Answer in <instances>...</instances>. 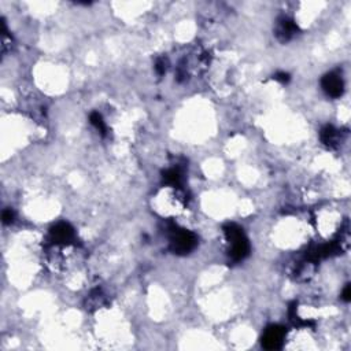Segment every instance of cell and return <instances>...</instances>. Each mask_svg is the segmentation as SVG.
Masks as SVG:
<instances>
[{
	"instance_id": "277c9868",
	"label": "cell",
	"mask_w": 351,
	"mask_h": 351,
	"mask_svg": "<svg viewBox=\"0 0 351 351\" xmlns=\"http://www.w3.org/2000/svg\"><path fill=\"white\" fill-rule=\"evenodd\" d=\"M321 85L325 94L330 98H340L344 92V83L337 73L325 74L324 79L321 80Z\"/></svg>"
},
{
	"instance_id": "8992f818",
	"label": "cell",
	"mask_w": 351,
	"mask_h": 351,
	"mask_svg": "<svg viewBox=\"0 0 351 351\" xmlns=\"http://www.w3.org/2000/svg\"><path fill=\"white\" fill-rule=\"evenodd\" d=\"M298 25L289 20L287 17H284L281 20H278L277 29H276V36L281 43H287L292 39L295 35H298Z\"/></svg>"
},
{
	"instance_id": "6da1fadb",
	"label": "cell",
	"mask_w": 351,
	"mask_h": 351,
	"mask_svg": "<svg viewBox=\"0 0 351 351\" xmlns=\"http://www.w3.org/2000/svg\"><path fill=\"white\" fill-rule=\"evenodd\" d=\"M224 233L231 244V257L235 261H243L250 254V244L243 229L236 224H226L224 226Z\"/></svg>"
},
{
	"instance_id": "8fae6325",
	"label": "cell",
	"mask_w": 351,
	"mask_h": 351,
	"mask_svg": "<svg viewBox=\"0 0 351 351\" xmlns=\"http://www.w3.org/2000/svg\"><path fill=\"white\" fill-rule=\"evenodd\" d=\"M273 79L276 80V81H278V83H281V84H287L291 77H289V74L285 73V72H278V73H276L273 76Z\"/></svg>"
},
{
	"instance_id": "7c38bea8",
	"label": "cell",
	"mask_w": 351,
	"mask_h": 351,
	"mask_svg": "<svg viewBox=\"0 0 351 351\" xmlns=\"http://www.w3.org/2000/svg\"><path fill=\"white\" fill-rule=\"evenodd\" d=\"M166 65H168V62H166L165 59H158L157 65H155V70H157V73L161 74V76L166 73V68H168Z\"/></svg>"
},
{
	"instance_id": "3957f363",
	"label": "cell",
	"mask_w": 351,
	"mask_h": 351,
	"mask_svg": "<svg viewBox=\"0 0 351 351\" xmlns=\"http://www.w3.org/2000/svg\"><path fill=\"white\" fill-rule=\"evenodd\" d=\"M285 339V329L280 325H270L267 326L262 336V346L266 350H277L283 346Z\"/></svg>"
},
{
	"instance_id": "5b68a950",
	"label": "cell",
	"mask_w": 351,
	"mask_h": 351,
	"mask_svg": "<svg viewBox=\"0 0 351 351\" xmlns=\"http://www.w3.org/2000/svg\"><path fill=\"white\" fill-rule=\"evenodd\" d=\"M51 237L57 244H69L74 239V229L66 222H59L51 228Z\"/></svg>"
},
{
	"instance_id": "ba28073f",
	"label": "cell",
	"mask_w": 351,
	"mask_h": 351,
	"mask_svg": "<svg viewBox=\"0 0 351 351\" xmlns=\"http://www.w3.org/2000/svg\"><path fill=\"white\" fill-rule=\"evenodd\" d=\"M163 180L170 185V187H176L178 188L180 184H181V180H183V176H181V172L178 169H169L163 173Z\"/></svg>"
},
{
	"instance_id": "52a82bcc",
	"label": "cell",
	"mask_w": 351,
	"mask_h": 351,
	"mask_svg": "<svg viewBox=\"0 0 351 351\" xmlns=\"http://www.w3.org/2000/svg\"><path fill=\"white\" fill-rule=\"evenodd\" d=\"M320 136L325 146L330 147V148H335V147L339 146V143H340L341 140L340 132L337 131L336 128H333L332 125L325 126L324 129L321 131Z\"/></svg>"
},
{
	"instance_id": "30bf717a",
	"label": "cell",
	"mask_w": 351,
	"mask_h": 351,
	"mask_svg": "<svg viewBox=\"0 0 351 351\" xmlns=\"http://www.w3.org/2000/svg\"><path fill=\"white\" fill-rule=\"evenodd\" d=\"M105 303H106L105 295L100 292V291H95V292L89 296V300H88L89 309H98L99 306H103ZM88 307H87V309H88Z\"/></svg>"
},
{
	"instance_id": "7a4b0ae2",
	"label": "cell",
	"mask_w": 351,
	"mask_h": 351,
	"mask_svg": "<svg viewBox=\"0 0 351 351\" xmlns=\"http://www.w3.org/2000/svg\"><path fill=\"white\" fill-rule=\"evenodd\" d=\"M170 243H172V250L176 254H188L196 247L198 239L192 232L185 229H173Z\"/></svg>"
},
{
	"instance_id": "5bb4252c",
	"label": "cell",
	"mask_w": 351,
	"mask_h": 351,
	"mask_svg": "<svg viewBox=\"0 0 351 351\" xmlns=\"http://www.w3.org/2000/svg\"><path fill=\"white\" fill-rule=\"evenodd\" d=\"M341 296H343V299H344L346 302H350V299H351V285L350 284H347L346 288H344V291H343V293H341Z\"/></svg>"
},
{
	"instance_id": "4fadbf2b",
	"label": "cell",
	"mask_w": 351,
	"mask_h": 351,
	"mask_svg": "<svg viewBox=\"0 0 351 351\" xmlns=\"http://www.w3.org/2000/svg\"><path fill=\"white\" fill-rule=\"evenodd\" d=\"M2 218H3V222H5V224H11V222L14 221V211L11 209L5 210L3 214H2Z\"/></svg>"
},
{
	"instance_id": "9c48e42d",
	"label": "cell",
	"mask_w": 351,
	"mask_h": 351,
	"mask_svg": "<svg viewBox=\"0 0 351 351\" xmlns=\"http://www.w3.org/2000/svg\"><path fill=\"white\" fill-rule=\"evenodd\" d=\"M89 121H91V124H92L103 136H106V133H107V126H106L105 121H103V118H102V116H100L99 113H96V111L92 113V114L89 116Z\"/></svg>"
}]
</instances>
